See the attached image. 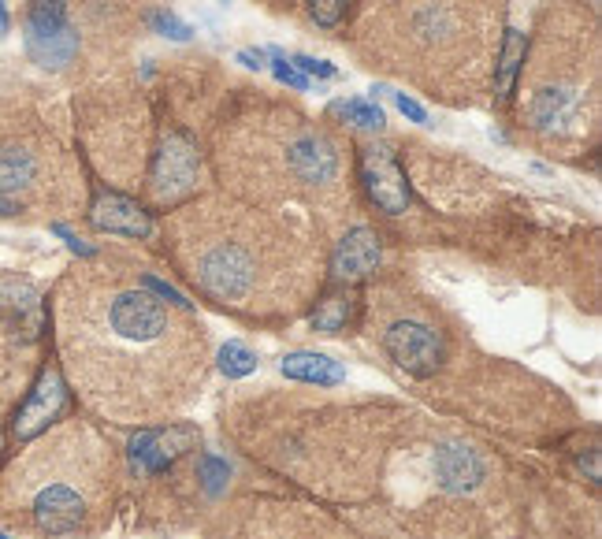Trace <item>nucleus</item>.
<instances>
[{"label":"nucleus","mask_w":602,"mask_h":539,"mask_svg":"<svg viewBox=\"0 0 602 539\" xmlns=\"http://www.w3.org/2000/svg\"><path fill=\"white\" fill-rule=\"evenodd\" d=\"M67 380L97 413L160 421L201 387L209 335L190 305L168 302L145 276H90L60 302Z\"/></svg>","instance_id":"f257e3e1"},{"label":"nucleus","mask_w":602,"mask_h":539,"mask_svg":"<svg viewBox=\"0 0 602 539\" xmlns=\"http://www.w3.org/2000/svg\"><path fill=\"white\" fill-rule=\"evenodd\" d=\"M175 246L190 283L242 313H294L313 290V250L264 212L194 209L179 220Z\"/></svg>","instance_id":"f03ea898"},{"label":"nucleus","mask_w":602,"mask_h":539,"mask_svg":"<svg viewBox=\"0 0 602 539\" xmlns=\"http://www.w3.org/2000/svg\"><path fill=\"white\" fill-rule=\"evenodd\" d=\"M112 476V447L90 428H64L4 476V495L15 506L8 513L23 517L41 536H75L101 521Z\"/></svg>","instance_id":"7ed1b4c3"},{"label":"nucleus","mask_w":602,"mask_h":539,"mask_svg":"<svg viewBox=\"0 0 602 539\" xmlns=\"http://www.w3.org/2000/svg\"><path fill=\"white\" fill-rule=\"evenodd\" d=\"M588 105L591 86H584V64L576 71H565L562 64L550 67L547 60H539L532 90H528V119L539 134H550V138L580 134L588 127Z\"/></svg>","instance_id":"20e7f679"},{"label":"nucleus","mask_w":602,"mask_h":539,"mask_svg":"<svg viewBox=\"0 0 602 539\" xmlns=\"http://www.w3.org/2000/svg\"><path fill=\"white\" fill-rule=\"evenodd\" d=\"M402 30L409 53H420L424 60L461 53L469 41V8L465 0H409L402 4Z\"/></svg>","instance_id":"39448f33"},{"label":"nucleus","mask_w":602,"mask_h":539,"mask_svg":"<svg viewBox=\"0 0 602 539\" xmlns=\"http://www.w3.org/2000/svg\"><path fill=\"white\" fill-rule=\"evenodd\" d=\"M27 53L41 67H67L79 53V34L67 23L64 0H30L27 15Z\"/></svg>","instance_id":"423d86ee"},{"label":"nucleus","mask_w":602,"mask_h":539,"mask_svg":"<svg viewBox=\"0 0 602 539\" xmlns=\"http://www.w3.org/2000/svg\"><path fill=\"white\" fill-rule=\"evenodd\" d=\"M383 350L391 354L398 369H406L409 376H435V369L443 365V335L424 324L417 316H398L391 320L380 335Z\"/></svg>","instance_id":"0eeeda50"},{"label":"nucleus","mask_w":602,"mask_h":539,"mask_svg":"<svg viewBox=\"0 0 602 539\" xmlns=\"http://www.w3.org/2000/svg\"><path fill=\"white\" fill-rule=\"evenodd\" d=\"M197 179H201L197 145L190 142L186 134L168 131L157 160H153V171H149V194H153L160 205H175V201H183L186 194H194Z\"/></svg>","instance_id":"6e6552de"},{"label":"nucleus","mask_w":602,"mask_h":539,"mask_svg":"<svg viewBox=\"0 0 602 539\" xmlns=\"http://www.w3.org/2000/svg\"><path fill=\"white\" fill-rule=\"evenodd\" d=\"M357 171H361V183H365L368 198L376 201L387 216L406 212L409 205V183L406 171L394 157V149L387 142H368L357 153Z\"/></svg>","instance_id":"1a4fd4ad"},{"label":"nucleus","mask_w":602,"mask_h":539,"mask_svg":"<svg viewBox=\"0 0 602 539\" xmlns=\"http://www.w3.org/2000/svg\"><path fill=\"white\" fill-rule=\"evenodd\" d=\"M201 443V435L194 428H186V424H171V428H157V432H142L134 439V465L142 469V473H164L168 465L190 454V450Z\"/></svg>","instance_id":"9d476101"},{"label":"nucleus","mask_w":602,"mask_h":539,"mask_svg":"<svg viewBox=\"0 0 602 539\" xmlns=\"http://www.w3.org/2000/svg\"><path fill=\"white\" fill-rule=\"evenodd\" d=\"M380 257V235L368 231V227H354V231L342 235V242L331 253V279L335 283H357V279L372 276L380 268Z\"/></svg>","instance_id":"9b49d317"},{"label":"nucleus","mask_w":602,"mask_h":539,"mask_svg":"<svg viewBox=\"0 0 602 539\" xmlns=\"http://www.w3.org/2000/svg\"><path fill=\"white\" fill-rule=\"evenodd\" d=\"M64 402H67V391H64V380H60V372H41L38 387L30 391V398L23 402L19 409V417H15V435L19 439H34L41 428H49V424L64 413Z\"/></svg>","instance_id":"f8f14e48"},{"label":"nucleus","mask_w":602,"mask_h":539,"mask_svg":"<svg viewBox=\"0 0 602 539\" xmlns=\"http://www.w3.org/2000/svg\"><path fill=\"white\" fill-rule=\"evenodd\" d=\"M93 227L108 231V235H127V238H145L153 231L149 224V212L131 198H119V194H101L93 201Z\"/></svg>","instance_id":"ddd939ff"},{"label":"nucleus","mask_w":602,"mask_h":539,"mask_svg":"<svg viewBox=\"0 0 602 539\" xmlns=\"http://www.w3.org/2000/svg\"><path fill=\"white\" fill-rule=\"evenodd\" d=\"M435 476H439V484L446 491H472V487H480V480L487 476L484 469V458L469 447H458V443H446V447L435 450Z\"/></svg>","instance_id":"4468645a"},{"label":"nucleus","mask_w":602,"mask_h":539,"mask_svg":"<svg viewBox=\"0 0 602 539\" xmlns=\"http://www.w3.org/2000/svg\"><path fill=\"white\" fill-rule=\"evenodd\" d=\"M41 164L38 153L23 142H4L0 145V194H8L12 201H19L23 190L38 183Z\"/></svg>","instance_id":"2eb2a0df"},{"label":"nucleus","mask_w":602,"mask_h":539,"mask_svg":"<svg viewBox=\"0 0 602 539\" xmlns=\"http://www.w3.org/2000/svg\"><path fill=\"white\" fill-rule=\"evenodd\" d=\"M283 372H287L290 380L316 383V387H335V383L346 380V372H342L339 361H331V357H324V354H290V357H283Z\"/></svg>","instance_id":"dca6fc26"},{"label":"nucleus","mask_w":602,"mask_h":539,"mask_svg":"<svg viewBox=\"0 0 602 539\" xmlns=\"http://www.w3.org/2000/svg\"><path fill=\"white\" fill-rule=\"evenodd\" d=\"M354 313H357V294L339 287V290H331L324 302H316L309 324H313L316 331H324V335H335V331H346V324L354 320Z\"/></svg>","instance_id":"f3484780"},{"label":"nucleus","mask_w":602,"mask_h":539,"mask_svg":"<svg viewBox=\"0 0 602 539\" xmlns=\"http://www.w3.org/2000/svg\"><path fill=\"white\" fill-rule=\"evenodd\" d=\"M524 49H528V41H524V34L510 30V34H506V45H502V56H498V64H495V93L502 97V101L510 97L513 82H517V75H521Z\"/></svg>","instance_id":"a211bd4d"},{"label":"nucleus","mask_w":602,"mask_h":539,"mask_svg":"<svg viewBox=\"0 0 602 539\" xmlns=\"http://www.w3.org/2000/svg\"><path fill=\"white\" fill-rule=\"evenodd\" d=\"M331 116L342 119V123H354V127H365V131H383V123H387V116H383L376 105H368V101H335L331 105Z\"/></svg>","instance_id":"6ab92c4d"},{"label":"nucleus","mask_w":602,"mask_h":539,"mask_svg":"<svg viewBox=\"0 0 602 539\" xmlns=\"http://www.w3.org/2000/svg\"><path fill=\"white\" fill-rule=\"evenodd\" d=\"M220 365L227 376H246V372L257 369V354H249L242 342H227L220 354Z\"/></svg>","instance_id":"aec40b11"},{"label":"nucleus","mask_w":602,"mask_h":539,"mask_svg":"<svg viewBox=\"0 0 602 539\" xmlns=\"http://www.w3.org/2000/svg\"><path fill=\"white\" fill-rule=\"evenodd\" d=\"M149 27L164 34V38H175V41H186L190 38V27H186L183 19H175L171 12H153L149 15Z\"/></svg>","instance_id":"412c9836"},{"label":"nucleus","mask_w":602,"mask_h":539,"mask_svg":"<svg viewBox=\"0 0 602 539\" xmlns=\"http://www.w3.org/2000/svg\"><path fill=\"white\" fill-rule=\"evenodd\" d=\"M309 8H313V19L320 27H335L346 15V0H309Z\"/></svg>","instance_id":"4be33fe9"},{"label":"nucleus","mask_w":602,"mask_h":539,"mask_svg":"<svg viewBox=\"0 0 602 539\" xmlns=\"http://www.w3.org/2000/svg\"><path fill=\"white\" fill-rule=\"evenodd\" d=\"M268 56L275 60L272 71H275V79H279V82H287V86H294V90H305V86H309V82H305V75H298V71L287 64V56L279 53V49H268Z\"/></svg>","instance_id":"5701e85b"},{"label":"nucleus","mask_w":602,"mask_h":539,"mask_svg":"<svg viewBox=\"0 0 602 539\" xmlns=\"http://www.w3.org/2000/svg\"><path fill=\"white\" fill-rule=\"evenodd\" d=\"M290 67H301L305 75H316V79H335L339 71L331 64H324V60H313V56H294V64Z\"/></svg>","instance_id":"b1692460"},{"label":"nucleus","mask_w":602,"mask_h":539,"mask_svg":"<svg viewBox=\"0 0 602 539\" xmlns=\"http://www.w3.org/2000/svg\"><path fill=\"white\" fill-rule=\"evenodd\" d=\"M394 101H398V108H402V116H409L413 123H428V112L413 101V97H406V93H394Z\"/></svg>","instance_id":"393cba45"},{"label":"nucleus","mask_w":602,"mask_h":539,"mask_svg":"<svg viewBox=\"0 0 602 539\" xmlns=\"http://www.w3.org/2000/svg\"><path fill=\"white\" fill-rule=\"evenodd\" d=\"M19 212V201H12L8 194H0V216H15Z\"/></svg>","instance_id":"a878e982"},{"label":"nucleus","mask_w":602,"mask_h":539,"mask_svg":"<svg viewBox=\"0 0 602 539\" xmlns=\"http://www.w3.org/2000/svg\"><path fill=\"white\" fill-rule=\"evenodd\" d=\"M238 60L246 67H264V53H238Z\"/></svg>","instance_id":"bb28decb"},{"label":"nucleus","mask_w":602,"mask_h":539,"mask_svg":"<svg viewBox=\"0 0 602 539\" xmlns=\"http://www.w3.org/2000/svg\"><path fill=\"white\" fill-rule=\"evenodd\" d=\"M8 23H12V19H8V8H4V0H0V38L8 34Z\"/></svg>","instance_id":"cd10ccee"}]
</instances>
